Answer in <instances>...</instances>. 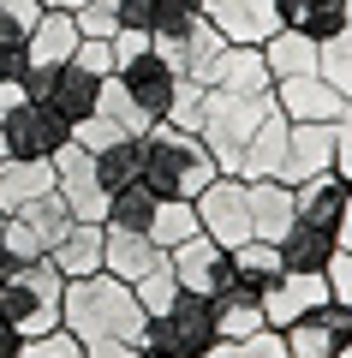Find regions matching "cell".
<instances>
[{"label": "cell", "mask_w": 352, "mask_h": 358, "mask_svg": "<svg viewBox=\"0 0 352 358\" xmlns=\"http://www.w3.org/2000/svg\"><path fill=\"white\" fill-rule=\"evenodd\" d=\"M60 329L78 334L84 346L96 341H126L138 346L143 334V305L120 275H84V281H66V310H60Z\"/></svg>", "instance_id": "obj_1"}, {"label": "cell", "mask_w": 352, "mask_h": 358, "mask_svg": "<svg viewBox=\"0 0 352 358\" xmlns=\"http://www.w3.org/2000/svg\"><path fill=\"white\" fill-rule=\"evenodd\" d=\"M215 173H221V167H215L209 143H203L197 131H179V126H167V120H155V126L143 131V185H150L162 203H197V192Z\"/></svg>", "instance_id": "obj_2"}, {"label": "cell", "mask_w": 352, "mask_h": 358, "mask_svg": "<svg viewBox=\"0 0 352 358\" xmlns=\"http://www.w3.org/2000/svg\"><path fill=\"white\" fill-rule=\"evenodd\" d=\"M60 310H66V275L42 257V263H18L6 281H0V317L13 322L24 341L60 329Z\"/></svg>", "instance_id": "obj_3"}, {"label": "cell", "mask_w": 352, "mask_h": 358, "mask_svg": "<svg viewBox=\"0 0 352 358\" xmlns=\"http://www.w3.org/2000/svg\"><path fill=\"white\" fill-rule=\"evenodd\" d=\"M275 114V96H239V90H203V120L197 138L209 143L215 167L233 173V162L245 155V143L257 138V126Z\"/></svg>", "instance_id": "obj_4"}, {"label": "cell", "mask_w": 352, "mask_h": 358, "mask_svg": "<svg viewBox=\"0 0 352 358\" xmlns=\"http://www.w3.org/2000/svg\"><path fill=\"white\" fill-rule=\"evenodd\" d=\"M221 341L215 329V299H197V293H179L167 310L143 317V334H138V352L143 358H197Z\"/></svg>", "instance_id": "obj_5"}, {"label": "cell", "mask_w": 352, "mask_h": 358, "mask_svg": "<svg viewBox=\"0 0 352 358\" xmlns=\"http://www.w3.org/2000/svg\"><path fill=\"white\" fill-rule=\"evenodd\" d=\"M221 48H227V36H221L203 13H197V18H179V24H167V30H155V54H162L179 78H191V84H203V90L215 84Z\"/></svg>", "instance_id": "obj_6"}, {"label": "cell", "mask_w": 352, "mask_h": 358, "mask_svg": "<svg viewBox=\"0 0 352 358\" xmlns=\"http://www.w3.org/2000/svg\"><path fill=\"white\" fill-rule=\"evenodd\" d=\"M0 143H6V155H30V162H54V155L72 143V126H66L60 114H54L48 102H36V96H24L18 108H6V120H0Z\"/></svg>", "instance_id": "obj_7"}, {"label": "cell", "mask_w": 352, "mask_h": 358, "mask_svg": "<svg viewBox=\"0 0 352 358\" xmlns=\"http://www.w3.org/2000/svg\"><path fill=\"white\" fill-rule=\"evenodd\" d=\"M197 227L209 233L215 245H245L251 239V185L239 173H215L209 185L197 192Z\"/></svg>", "instance_id": "obj_8"}, {"label": "cell", "mask_w": 352, "mask_h": 358, "mask_svg": "<svg viewBox=\"0 0 352 358\" xmlns=\"http://www.w3.org/2000/svg\"><path fill=\"white\" fill-rule=\"evenodd\" d=\"M167 268H174L179 293H197V299H227L233 293V251L215 245L209 233L174 245V251H167Z\"/></svg>", "instance_id": "obj_9"}, {"label": "cell", "mask_w": 352, "mask_h": 358, "mask_svg": "<svg viewBox=\"0 0 352 358\" xmlns=\"http://www.w3.org/2000/svg\"><path fill=\"white\" fill-rule=\"evenodd\" d=\"M54 192L66 197V209H72L78 221H101V227H108V185H101L96 155H90L84 143H66V150L54 155Z\"/></svg>", "instance_id": "obj_10"}, {"label": "cell", "mask_w": 352, "mask_h": 358, "mask_svg": "<svg viewBox=\"0 0 352 358\" xmlns=\"http://www.w3.org/2000/svg\"><path fill=\"white\" fill-rule=\"evenodd\" d=\"M113 78H120V90L143 108V120H150V126L174 114V96H179V84H185V78H179L155 48L138 54V60H120V66H113Z\"/></svg>", "instance_id": "obj_11"}, {"label": "cell", "mask_w": 352, "mask_h": 358, "mask_svg": "<svg viewBox=\"0 0 352 358\" xmlns=\"http://www.w3.org/2000/svg\"><path fill=\"white\" fill-rule=\"evenodd\" d=\"M203 18L239 48H263L281 30V0H203Z\"/></svg>", "instance_id": "obj_12"}, {"label": "cell", "mask_w": 352, "mask_h": 358, "mask_svg": "<svg viewBox=\"0 0 352 358\" xmlns=\"http://www.w3.org/2000/svg\"><path fill=\"white\" fill-rule=\"evenodd\" d=\"M101 84H108V78H101V72H90V66L72 54L66 66H54L48 96H42V102H48L54 114L66 120V126H84V120L96 114V102H101Z\"/></svg>", "instance_id": "obj_13"}, {"label": "cell", "mask_w": 352, "mask_h": 358, "mask_svg": "<svg viewBox=\"0 0 352 358\" xmlns=\"http://www.w3.org/2000/svg\"><path fill=\"white\" fill-rule=\"evenodd\" d=\"M323 299H328V281H323V275H293V268H287V275H281L257 305H263V322H269V329L287 334L293 322H304Z\"/></svg>", "instance_id": "obj_14"}, {"label": "cell", "mask_w": 352, "mask_h": 358, "mask_svg": "<svg viewBox=\"0 0 352 358\" xmlns=\"http://www.w3.org/2000/svg\"><path fill=\"white\" fill-rule=\"evenodd\" d=\"M328 167H335V126H328V120H304V126H293L281 179H287V185H304V179L328 173Z\"/></svg>", "instance_id": "obj_15"}, {"label": "cell", "mask_w": 352, "mask_h": 358, "mask_svg": "<svg viewBox=\"0 0 352 358\" xmlns=\"http://www.w3.org/2000/svg\"><path fill=\"white\" fill-rule=\"evenodd\" d=\"M287 275V257H281V245H269V239H245V245H233V293L227 299H263L269 287ZM221 305V299H215Z\"/></svg>", "instance_id": "obj_16"}, {"label": "cell", "mask_w": 352, "mask_h": 358, "mask_svg": "<svg viewBox=\"0 0 352 358\" xmlns=\"http://www.w3.org/2000/svg\"><path fill=\"white\" fill-rule=\"evenodd\" d=\"M48 263L60 268L66 281L101 275V268H108V227H101V221H72V233L48 251Z\"/></svg>", "instance_id": "obj_17"}, {"label": "cell", "mask_w": 352, "mask_h": 358, "mask_svg": "<svg viewBox=\"0 0 352 358\" xmlns=\"http://www.w3.org/2000/svg\"><path fill=\"white\" fill-rule=\"evenodd\" d=\"M287 138H293V120L275 108V114L257 126V138L245 143V155L233 162V173H239L245 185H257V179H281V162H287Z\"/></svg>", "instance_id": "obj_18"}, {"label": "cell", "mask_w": 352, "mask_h": 358, "mask_svg": "<svg viewBox=\"0 0 352 358\" xmlns=\"http://www.w3.org/2000/svg\"><path fill=\"white\" fill-rule=\"evenodd\" d=\"M275 108L293 120V126H304V120H335L340 108H346V96L311 72V78H281L275 84Z\"/></svg>", "instance_id": "obj_19"}, {"label": "cell", "mask_w": 352, "mask_h": 358, "mask_svg": "<svg viewBox=\"0 0 352 358\" xmlns=\"http://www.w3.org/2000/svg\"><path fill=\"white\" fill-rule=\"evenodd\" d=\"M54 192V162H30V155H0V209L18 215L24 203Z\"/></svg>", "instance_id": "obj_20"}, {"label": "cell", "mask_w": 352, "mask_h": 358, "mask_svg": "<svg viewBox=\"0 0 352 358\" xmlns=\"http://www.w3.org/2000/svg\"><path fill=\"white\" fill-rule=\"evenodd\" d=\"M346 192H352V179L346 173H316L304 179V185H293V203H299V221H316V227H335L340 233V215H346Z\"/></svg>", "instance_id": "obj_21"}, {"label": "cell", "mask_w": 352, "mask_h": 358, "mask_svg": "<svg viewBox=\"0 0 352 358\" xmlns=\"http://www.w3.org/2000/svg\"><path fill=\"white\" fill-rule=\"evenodd\" d=\"M209 90H239V96H275V72H269L263 48H239V42H227Z\"/></svg>", "instance_id": "obj_22"}, {"label": "cell", "mask_w": 352, "mask_h": 358, "mask_svg": "<svg viewBox=\"0 0 352 358\" xmlns=\"http://www.w3.org/2000/svg\"><path fill=\"white\" fill-rule=\"evenodd\" d=\"M299 221V203H293V185L287 179H257L251 185V239L281 245V233Z\"/></svg>", "instance_id": "obj_23"}, {"label": "cell", "mask_w": 352, "mask_h": 358, "mask_svg": "<svg viewBox=\"0 0 352 358\" xmlns=\"http://www.w3.org/2000/svg\"><path fill=\"white\" fill-rule=\"evenodd\" d=\"M340 233L335 227H316V221H293L287 233H281V257H287L293 275H323L328 257H335Z\"/></svg>", "instance_id": "obj_24"}, {"label": "cell", "mask_w": 352, "mask_h": 358, "mask_svg": "<svg viewBox=\"0 0 352 358\" xmlns=\"http://www.w3.org/2000/svg\"><path fill=\"white\" fill-rule=\"evenodd\" d=\"M78 24H72V13H60V6H48V13L36 18V30H30V42H24V54H30V66H66L78 54Z\"/></svg>", "instance_id": "obj_25"}, {"label": "cell", "mask_w": 352, "mask_h": 358, "mask_svg": "<svg viewBox=\"0 0 352 358\" xmlns=\"http://www.w3.org/2000/svg\"><path fill=\"white\" fill-rule=\"evenodd\" d=\"M167 251L150 239V233H113L108 227V275H120L126 287H138L150 268H162Z\"/></svg>", "instance_id": "obj_26"}, {"label": "cell", "mask_w": 352, "mask_h": 358, "mask_svg": "<svg viewBox=\"0 0 352 358\" xmlns=\"http://www.w3.org/2000/svg\"><path fill=\"white\" fill-rule=\"evenodd\" d=\"M281 24L311 36V42H323V36L352 24V0H281Z\"/></svg>", "instance_id": "obj_27"}, {"label": "cell", "mask_w": 352, "mask_h": 358, "mask_svg": "<svg viewBox=\"0 0 352 358\" xmlns=\"http://www.w3.org/2000/svg\"><path fill=\"white\" fill-rule=\"evenodd\" d=\"M13 221H18V227H24L30 239L42 245V257H48L54 245H60L66 233H72V221H78V215L66 209V197H60V192H48V197H36V203H24V209H18Z\"/></svg>", "instance_id": "obj_28"}, {"label": "cell", "mask_w": 352, "mask_h": 358, "mask_svg": "<svg viewBox=\"0 0 352 358\" xmlns=\"http://www.w3.org/2000/svg\"><path fill=\"white\" fill-rule=\"evenodd\" d=\"M263 60H269V72H275V84H281V78H311L316 72V42L281 24L275 36L263 42Z\"/></svg>", "instance_id": "obj_29"}, {"label": "cell", "mask_w": 352, "mask_h": 358, "mask_svg": "<svg viewBox=\"0 0 352 358\" xmlns=\"http://www.w3.org/2000/svg\"><path fill=\"white\" fill-rule=\"evenodd\" d=\"M90 155H96V173H101V185H108V197L143 179V138H120V143L90 150Z\"/></svg>", "instance_id": "obj_30"}, {"label": "cell", "mask_w": 352, "mask_h": 358, "mask_svg": "<svg viewBox=\"0 0 352 358\" xmlns=\"http://www.w3.org/2000/svg\"><path fill=\"white\" fill-rule=\"evenodd\" d=\"M155 203H162V197L150 192V185H126V192H113L108 197V227L113 233H150V221H155Z\"/></svg>", "instance_id": "obj_31"}, {"label": "cell", "mask_w": 352, "mask_h": 358, "mask_svg": "<svg viewBox=\"0 0 352 358\" xmlns=\"http://www.w3.org/2000/svg\"><path fill=\"white\" fill-rule=\"evenodd\" d=\"M316 78H323V84H335L340 96L352 102V24L316 42Z\"/></svg>", "instance_id": "obj_32"}, {"label": "cell", "mask_w": 352, "mask_h": 358, "mask_svg": "<svg viewBox=\"0 0 352 358\" xmlns=\"http://www.w3.org/2000/svg\"><path fill=\"white\" fill-rule=\"evenodd\" d=\"M197 203H155V221H150V239L162 245V251H174V245L197 239Z\"/></svg>", "instance_id": "obj_33"}, {"label": "cell", "mask_w": 352, "mask_h": 358, "mask_svg": "<svg viewBox=\"0 0 352 358\" xmlns=\"http://www.w3.org/2000/svg\"><path fill=\"white\" fill-rule=\"evenodd\" d=\"M197 358H287V334L257 329V334H245V341H215L209 352H197Z\"/></svg>", "instance_id": "obj_34"}, {"label": "cell", "mask_w": 352, "mask_h": 358, "mask_svg": "<svg viewBox=\"0 0 352 358\" xmlns=\"http://www.w3.org/2000/svg\"><path fill=\"white\" fill-rule=\"evenodd\" d=\"M215 329H221V341H245V334L269 329V322H263V305L257 299H221L215 305Z\"/></svg>", "instance_id": "obj_35"}, {"label": "cell", "mask_w": 352, "mask_h": 358, "mask_svg": "<svg viewBox=\"0 0 352 358\" xmlns=\"http://www.w3.org/2000/svg\"><path fill=\"white\" fill-rule=\"evenodd\" d=\"M42 13H48L42 0H0V48H18V42H30V30H36Z\"/></svg>", "instance_id": "obj_36"}, {"label": "cell", "mask_w": 352, "mask_h": 358, "mask_svg": "<svg viewBox=\"0 0 352 358\" xmlns=\"http://www.w3.org/2000/svg\"><path fill=\"white\" fill-rule=\"evenodd\" d=\"M304 322H311V329L323 334V341L335 346V352H340V346L352 341V305H340V299H323V305H316V310H311Z\"/></svg>", "instance_id": "obj_37"}, {"label": "cell", "mask_w": 352, "mask_h": 358, "mask_svg": "<svg viewBox=\"0 0 352 358\" xmlns=\"http://www.w3.org/2000/svg\"><path fill=\"white\" fill-rule=\"evenodd\" d=\"M72 24H78L84 42H113V36H120V13H113L108 0H84V6L72 13Z\"/></svg>", "instance_id": "obj_38"}, {"label": "cell", "mask_w": 352, "mask_h": 358, "mask_svg": "<svg viewBox=\"0 0 352 358\" xmlns=\"http://www.w3.org/2000/svg\"><path fill=\"white\" fill-rule=\"evenodd\" d=\"M132 293H138V305H143V317H155V310H167L179 299V281H174V268H150V275H143L138 287H132Z\"/></svg>", "instance_id": "obj_39"}, {"label": "cell", "mask_w": 352, "mask_h": 358, "mask_svg": "<svg viewBox=\"0 0 352 358\" xmlns=\"http://www.w3.org/2000/svg\"><path fill=\"white\" fill-rule=\"evenodd\" d=\"M18 358H90V352H84V341H78V334L54 329V334H36V341H24V346H18Z\"/></svg>", "instance_id": "obj_40"}, {"label": "cell", "mask_w": 352, "mask_h": 358, "mask_svg": "<svg viewBox=\"0 0 352 358\" xmlns=\"http://www.w3.org/2000/svg\"><path fill=\"white\" fill-rule=\"evenodd\" d=\"M323 281H328V299L352 305V251H346V245H335V257H328V268H323Z\"/></svg>", "instance_id": "obj_41"}, {"label": "cell", "mask_w": 352, "mask_h": 358, "mask_svg": "<svg viewBox=\"0 0 352 358\" xmlns=\"http://www.w3.org/2000/svg\"><path fill=\"white\" fill-rule=\"evenodd\" d=\"M328 126H335V173H346V167H352V102L340 108Z\"/></svg>", "instance_id": "obj_42"}, {"label": "cell", "mask_w": 352, "mask_h": 358, "mask_svg": "<svg viewBox=\"0 0 352 358\" xmlns=\"http://www.w3.org/2000/svg\"><path fill=\"white\" fill-rule=\"evenodd\" d=\"M78 60H84L90 72L113 78V42H78Z\"/></svg>", "instance_id": "obj_43"}, {"label": "cell", "mask_w": 352, "mask_h": 358, "mask_svg": "<svg viewBox=\"0 0 352 358\" xmlns=\"http://www.w3.org/2000/svg\"><path fill=\"white\" fill-rule=\"evenodd\" d=\"M90 358H143L138 346H126V341H96V346H84Z\"/></svg>", "instance_id": "obj_44"}, {"label": "cell", "mask_w": 352, "mask_h": 358, "mask_svg": "<svg viewBox=\"0 0 352 358\" xmlns=\"http://www.w3.org/2000/svg\"><path fill=\"white\" fill-rule=\"evenodd\" d=\"M18 346H24V334H18L13 322L0 317V358H18Z\"/></svg>", "instance_id": "obj_45"}, {"label": "cell", "mask_w": 352, "mask_h": 358, "mask_svg": "<svg viewBox=\"0 0 352 358\" xmlns=\"http://www.w3.org/2000/svg\"><path fill=\"white\" fill-rule=\"evenodd\" d=\"M340 245L352 251V192H346V215H340Z\"/></svg>", "instance_id": "obj_46"}, {"label": "cell", "mask_w": 352, "mask_h": 358, "mask_svg": "<svg viewBox=\"0 0 352 358\" xmlns=\"http://www.w3.org/2000/svg\"><path fill=\"white\" fill-rule=\"evenodd\" d=\"M42 6H60V13H78V6H84V0H42Z\"/></svg>", "instance_id": "obj_47"}, {"label": "cell", "mask_w": 352, "mask_h": 358, "mask_svg": "<svg viewBox=\"0 0 352 358\" xmlns=\"http://www.w3.org/2000/svg\"><path fill=\"white\" fill-rule=\"evenodd\" d=\"M335 358H352V341H346V346H340V352H335Z\"/></svg>", "instance_id": "obj_48"}, {"label": "cell", "mask_w": 352, "mask_h": 358, "mask_svg": "<svg viewBox=\"0 0 352 358\" xmlns=\"http://www.w3.org/2000/svg\"><path fill=\"white\" fill-rule=\"evenodd\" d=\"M0 233H6V209H0Z\"/></svg>", "instance_id": "obj_49"}, {"label": "cell", "mask_w": 352, "mask_h": 358, "mask_svg": "<svg viewBox=\"0 0 352 358\" xmlns=\"http://www.w3.org/2000/svg\"><path fill=\"white\" fill-rule=\"evenodd\" d=\"M0 155H6V143H0Z\"/></svg>", "instance_id": "obj_50"}]
</instances>
